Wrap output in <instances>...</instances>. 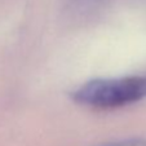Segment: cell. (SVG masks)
Returning <instances> with one entry per match:
<instances>
[{"label":"cell","mask_w":146,"mask_h":146,"mask_svg":"<svg viewBox=\"0 0 146 146\" xmlns=\"http://www.w3.org/2000/svg\"><path fill=\"white\" fill-rule=\"evenodd\" d=\"M78 105L94 110H114L146 98V74L87 82L71 92Z\"/></svg>","instance_id":"1"},{"label":"cell","mask_w":146,"mask_h":146,"mask_svg":"<svg viewBox=\"0 0 146 146\" xmlns=\"http://www.w3.org/2000/svg\"><path fill=\"white\" fill-rule=\"evenodd\" d=\"M101 146H146V140H143V138H127V140H120L116 142H110Z\"/></svg>","instance_id":"2"}]
</instances>
